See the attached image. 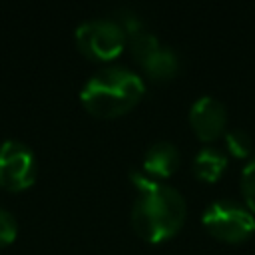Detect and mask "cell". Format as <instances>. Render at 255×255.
Instances as JSON below:
<instances>
[{
    "mask_svg": "<svg viewBox=\"0 0 255 255\" xmlns=\"http://www.w3.org/2000/svg\"><path fill=\"white\" fill-rule=\"evenodd\" d=\"M36 173V153L28 143L12 137L0 143V185L20 191L34 183Z\"/></svg>",
    "mask_w": 255,
    "mask_h": 255,
    "instance_id": "5b68a950",
    "label": "cell"
},
{
    "mask_svg": "<svg viewBox=\"0 0 255 255\" xmlns=\"http://www.w3.org/2000/svg\"><path fill=\"white\" fill-rule=\"evenodd\" d=\"M145 94L143 78L126 66H104L96 70L80 90L82 106L98 118H116L139 104Z\"/></svg>",
    "mask_w": 255,
    "mask_h": 255,
    "instance_id": "7a4b0ae2",
    "label": "cell"
},
{
    "mask_svg": "<svg viewBox=\"0 0 255 255\" xmlns=\"http://www.w3.org/2000/svg\"><path fill=\"white\" fill-rule=\"evenodd\" d=\"M223 137H225V147H227V151L233 157L243 159V157H249L251 155V151H253V139H251V135L245 129H241V128L227 129L223 133Z\"/></svg>",
    "mask_w": 255,
    "mask_h": 255,
    "instance_id": "30bf717a",
    "label": "cell"
},
{
    "mask_svg": "<svg viewBox=\"0 0 255 255\" xmlns=\"http://www.w3.org/2000/svg\"><path fill=\"white\" fill-rule=\"evenodd\" d=\"M114 20L120 24V28L124 30L126 38H131V36H135V34L147 30L145 20H143L137 12H133L131 8H120V10H118V16H116Z\"/></svg>",
    "mask_w": 255,
    "mask_h": 255,
    "instance_id": "7c38bea8",
    "label": "cell"
},
{
    "mask_svg": "<svg viewBox=\"0 0 255 255\" xmlns=\"http://www.w3.org/2000/svg\"><path fill=\"white\" fill-rule=\"evenodd\" d=\"M139 66L153 80H169L179 70V58L169 46L159 42L151 52H147L139 60Z\"/></svg>",
    "mask_w": 255,
    "mask_h": 255,
    "instance_id": "ba28073f",
    "label": "cell"
},
{
    "mask_svg": "<svg viewBox=\"0 0 255 255\" xmlns=\"http://www.w3.org/2000/svg\"><path fill=\"white\" fill-rule=\"evenodd\" d=\"M16 235H18L16 217L8 209H2L0 207V247L12 243L16 239Z\"/></svg>",
    "mask_w": 255,
    "mask_h": 255,
    "instance_id": "4fadbf2b",
    "label": "cell"
},
{
    "mask_svg": "<svg viewBox=\"0 0 255 255\" xmlns=\"http://www.w3.org/2000/svg\"><path fill=\"white\" fill-rule=\"evenodd\" d=\"M189 124L201 141H215L225 133L227 112L223 102L213 96H199L189 108Z\"/></svg>",
    "mask_w": 255,
    "mask_h": 255,
    "instance_id": "8992f818",
    "label": "cell"
},
{
    "mask_svg": "<svg viewBox=\"0 0 255 255\" xmlns=\"http://www.w3.org/2000/svg\"><path fill=\"white\" fill-rule=\"evenodd\" d=\"M78 50L94 62H112L128 46V38L114 18H90L78 24L76 32Z\"/></svg>",
    "mask_w": 255,
    "mask_h": 255,
    "instance_id": "277c9868",
    "label": "cell"
},
{
    "mask_svg": "<svg viewBox=\"0 0 255 255\" xmlns=\"http://www.w3.org/2000/svg\"><path fill=\"white\" fill-rule=\"evenodd\" d=\"M203 227L217 239L239 243L255 231V213L241 201L215 199L201 213Z\"/></svg>",
    "mask_w": 255,
    "mask_h": 255,
    "instance_id": "3957f363",
    "label": "cell"
},
{
    "mask_svg": "<svg viewBox=\"0 0 255 255\" xmlns=\"http://www.w3.org/2000/svg\"><path fill=\"white\" fill-rule=\"evenodd\" d=\"M179 165V151L171 141H155L151 143L143 153L141 171L149 175L151 179L161 181L163 177H169Z\"/></svg>",
    "mask_w": 255,
    "mask_h": 255,
    "instance_id": "52a82bcc",
    "label": "cell"
},
{
    "mask_svg": "<svg viewBox=\"0 0 255 255\" xmlns=\"http://www.w3.org/2000/svg\"><path fill=\"white\" fill-rule=\"evenodd\" d=\"M227 167V157L221 149L213 147V145H205L201 147L193 161H191V171L197 179L201 181H217L221 177V173L225 171Z\"/></svg>",
    "mask_w": 255,
    "mask_h": 255,
    "instance_id": "9c48e42d",
    "label": "cell"
},
{
    "mask_svg": "<svg viewBox=\"0 0 255 255\" xmlns=\"http://www.w3.org/2000/svg\"><path fill=\"white\" fill-rule=\"evenodd\" d=\"M243 203L255 213V155L247 159V163L241 169V179H239Z\"/></svg>",
    "mask_w": 255,
    "mask_h": 255,
    "instance_id": "8fae6325",
    "label": "cell"
},
{
    "mask_svg": "<svg viewBox=\"0 0 255 255\" xmlns=\"http://www.w3.org/2000/svg\"><path fill=\"white\" fill-rule=\"evenodd\" d=\"M131 181L137 187V197L131 205L133 231L151 243L173 237L187 215L183 195L173 185L151 179L143 171H131Z\"/></svg>",
    "mask_w": 255,
    "mask_h": 255,
    "instance_id": "6da1fadb",
    "label": "cell"
}]
</instances>
